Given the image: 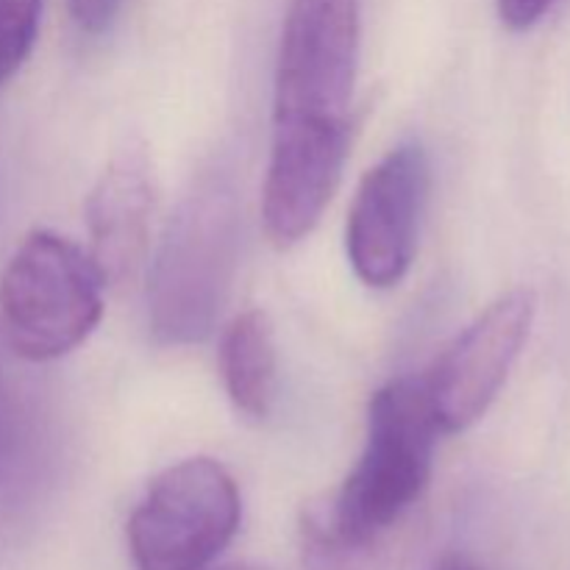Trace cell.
<instances>
[{"label":"cell","instance_id":"cell-13","mask_svg":"<svg viewBox=\"0 0 570 570\" xmlns=\"http://www.w3.org/2000/svg\"><path fill=\"white\" fill-rule=\"evenodd\" d=\"M557 0H499V14L507 28L512 31H527V28L538 26Z\"/></svg>","mask_w":570,"mask_h":570},{"label":"cell","instance_id":"cell-12","mask_svg":"<svg viewBox=\"0 0 570 570\" xmlns=\"http://www.w3.org/2000/svg\"><path fill=\"white\" fill-rule=\"evenodd\" d=\"M122 0H70V11L78 28L87 33H100L115 22Z\"/></svg>","mask_w":570,"mask_h":570},{"label":"cell","instance_id":"cell-8","mask_svg":"<svg viewBox=\"0 0 570 570\" xmlns=\"http://www.w3.org/2000/svg\"><path fill=\"white\" fill-rule=\"evenodd\" d=\"M351 126L273 122L262 223L276 248H293L321 223L348 159Z\"/></svg>","mask_w":570,"mask_h":570},{"label":"cell","instance_id":"cell-7","mask_svg":"<svg viewBox=\"0 0 570 570\" xmlns=\"http://www.w3.org/2000/svg\"><path fill=\"white\" fill-rule=\"evenodd\" d=\"M429 159L417 142H404L362 176L345 223V254L356 278L373 289L404 282L417 248Z\"/></svg>","mask_w":570,"mask_h":570},{"label":"cell","instance_id":"cell-10","mask_svg":"<svg viewBox=\"0 0 570 570\" xmlns=\"http://www.w3.org/2000/svg\"><path fill=\"white\" fill-rule=\"evenodd\" d=\"M220 376L228 401L245 421L262 423L273 412L278 390L276 334L267 312L234 317L220 337Z\"/></svg>","mask_w":570,"mask_h":570},{"label":"cell","instance_id":"cell-14","mask_svg":"<svg viewBox=\"0 0 570 570\" xmlns=\"http://www.w3.org/2000/svg\"><path fill=\"white\" fill-rule=\"evenodd\" d=\"M434 570H476L471 566V562L465 560V557H445V560H440Z\"/></svg>","mask_w":570,"mask_h":570},{"label":"cell","instance_id":"cell-4","mask_svg":"<svg viewBox=\"0 0 570 570\" xmlns=\"http://www.w3.org/2000/svg\"><path fill=\"white\" fill-rule=\"evenodd\" d=\"M243 518L232 473L209 456L165 468L128 518V549L137 570H209Z\"/></svg>","mask_w":570,"mask_h":570},{"label":"cell","instance_id":"cell-11","mask_svg":"<svg viewBox=\"0 0 570 570\" xmlns=\"http://www.w3.org/2000/svg\"><path fill=\"white\" fill-rule=\"evenodd\" d=\"M42 20V0H0V89L31 56Z\"/></svg>","mask_w":570,"mask_h":570},{"label":"cell","instance_id":"cell-2","mask_svg":"<svg viewBox=\"0 0 570 570\" xmlns=\"http://www.w3.org/2000/svg\"><path fill=\"white\" fill-rule=\"evenodd\" d=\"M237 198L223 178H209L176 212L150 267L148 317L156 340L187 345L215 328L237 267Z\"/></svg>","mask_w":570,"mask_h":570},{"label":"cell","instance_id":"cell-1","mask_svg":"<svg viewBox=\"0 0 570 570\" xmlns=\"http://www.w3.org/2000/svg\"><path fill=\"white\" fill-rule=\"evenodd\" d=\"M438 434L423 379H393L373 393L354 471L304 507L306 570H393L395 534L432 482Z\"/></svg>","mask_w":570,"mask_h":570},{"label":"cell","instance_id":"cell-9","mask_svg":"<svg viewBox=\"0 0 570 570\" xmlns=\"http://www.w3.org/2000/svg\"><path fill=\"white\" fill-rule=\"evenodd\" d=\"M154 215V184L139 154H120L87 198L89 256L106 284H126L145 259Z\"/></svg>","mask_w":570,"mask_h":570},{"label":"cell","instance_id":"cell-5","mask_svg":"<svg viewBox=\"0 0 570 570\" xmlns=\"http://www.w3.org/2000/svg\"><path fill=\"white\" fill-rule=\"evenodd\" d=\"M362 0H289L273 83V122L351 126Z\"/></svg>","mask_w":570,"mask_h":570},{"label":"cell","instance_id":"cell-6","mask_svg":"<svg viewBox=\"0 0 570 570\" xmlns=\"http://www.w3.org/2000/svg\"><path fill=\"white\" fill-rule=\"evenodd\" d=\"M534 309L532 289H512L438 356L423 387L440 432H465L488 415L532 334Z\"/></svg>","mask_w":570,"mask_h":570},{"label":"cell","instance_id":"cell-15","mask_svg":"<svg viewBox=\"0 0 570 570\" xmlns=\"http://www.w3.org/2000/svg\"><path fill=\"white\" fill-rule=\"evenodd\" d=\"M217 570H262V568H254V566H228V568H217Z\"/></svg>","mask_w":570,"mask_h":570},{"label":"cell","instance_id":"cell-3","mask_svg":"<svg viewBox=\"0 0 570 570\" xmlns=\"http://www.w3.org/2000/svg\"><path fill=\"white\" fill-rule=\"evenodd\" d=\"M106 282L89 250L61 234H28L0 273V328L26 362L76 351L104 315Z\"/></svg>","mask_w":570,"mask_h":570}]
</instances>
